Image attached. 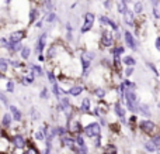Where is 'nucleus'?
I'll return each instance as SVG.
<instances>
[{
  "label": "nucleus",
  "mask_w": 160,
  "mask_h": 154,
  "mask_svg": "<svg viewBox=\"0 0 160 154\" xmlns=\"http://www.w3.org/2000/svg\"><path fill=\"white\" fill-rule=\"evenodd\" d=\"M125 96V102H127V106L131 112H136L138 110V96H136L135 91L133 89H127L124 92Z\"/></svg>",
  "instance_id": "1"
},
{
  "label": "nucleus",
  "mask_w": 160,
  "mask_h": 154,
  "mask_svg": "<svg viewBox=\"0 0 160 154\" xmlns=\"http://www.w3.org/2000/svg\"><path fill=\"white\" fill-rule=\"evenodd\" d=\"M94 58V52H90V51H83L82 57H80V62H82V67H83V76L87 75V69L88 67L91 65V61Z\"/></svg>",
  "instance_id": "2"
},
{
  "label": "nucleus",
  "mask_w": 160,
  "mask_h": 154,
  "mask_svg": "<svg viewBox=\"0 0 160 154\" xmlns=\"http://www.w3.org/2000/svg\"><path fill=\"white\" fill-rule=\"evenodd\" d=\"M139 129L143 133H146V135H155L158 132V126L152 120H142L139 123Z\"/></svg>",
  "instance_id": "3"
},
{
  "label": "nucleus",
  "mask_w": 160,
  "mask_h": 154,
  "mask_svg": "<svg viewBox=\"0 0 160 154\" xmlns=\"http://www.w3.org/2000/svg\"><path fill=\"white\" fill-rule=\"evenodd\" d=\"M83 130H84V135L87 136V137H91V139L101 135V129H100L98 123H90V124H87Z\"/></svg>",
  "instance_id": "4"
},
{
  "label": "nucleus",
  "mask_w": 160,
  "mask_h": 154,
  "mask_svg": "<svg viewBox=\"0 0 160 154\" xmlns=\"http://www.w3.org/2000/svg\"><path fill=\"white\" fill-rule=\"evenodd\" d=\"M80 130H82V123H80L78 119H69L66 132H69L70 135H79Z\"/></svg>",
  "instance_id": "5"
},
{
  "label": "nucleus",
  "mask_w": 160,
  "mask_h": 154,
  "mask_svg": "<svg viewBox=\"0 0 160 154\" xmlns=\"http://www.w3.org/2000/svg\"><path fill=\"white\" fill-rule=\"evenodd\" d=\"M93 24H94V14L87 13L84 16V24H83L80 31H82V33H87V31H90L91 28H93Z\"/></svg>",
  "instance_id": "6"
},
{
  "label": "nucleus",
  "mask_w": 160,
  "mask_h": 154,
  "mask_svg": "<svg viewBox=\"0 0 160 154\" xmlns=\"http://www.w3.org/2000/svg\"><path fill=\"white\" fill-rule=\"evenodd\" d=\"M101 44L104 47H111L114 44V36L110 33V31L104 30V33L101 34Z\"/></svg>",
  "instance_id": "7"
},
{
  "label": "nucleus",
  "mask_w": 160,
  "mask_h": 154,
  "mask_svg": "<svg viewBox=\"0 0 160 154\" xmlns=\"http://www.w3.org/2000/svg\"><path fill=\"white\" fill-rule=\"evenodd\" d=\"M11 141H13V146H14V149H18V150L24 149V147H25V144H27V140H25V139L22 137L21 135H16L13 139H11Z\"/></svg>",
  "instance_id": "8"
},
{
  "label": "nucleus",
  "mask_w": 160,
  "mask_h": 154,
  "mask_svg": "<svg viewBox=\"0 0 160 154\" xmlns=\"http://www.w3.org/2000/svg\"><path fill=\"white\" fill-rule=\"evenodd\" d=\"M24 38H25V31H24V30L14 31V33H11V34H10V42H13V44L21 42Z\"/></svg>",
  "instance_id": "9"
},
{
  "label": "nucleus",
  "mask_w": 160,
  "mask_h": 154,
  "mask_svg": "<svg viewBox=\"0 0 160 154\" xmlns=\"http://www.w3.org/2000/svg\"><path fill=\"white\" fill-rule=\"evenodd\" d=\"M124 37H125V42H127V45L131 48V50H133V51H136V42H135V38H133V36L129 33V31H125V34H124Z\"/></svg>",
  "instance_id": "10"
},
{
  "label": "nucleus",
  "mask_w": 160,
  "mask_h": 154,
  "mask_svg": "<svg viewBox=\"0 0 160 154\" xmlns=\"http://www.w3.org/2000/svg\"><path fill=\"white\" fill-rule=\"evenodd\" d=\"M47 37H48V34L44 33V34H42V36L38 38V44H37V51H38V54H41L42 51H44L45 45H47Z\"/></svg>",
  "instance_id": "11"
},
{
  "label": "nucleus",
  "mask_w": 160,
  "mask_h": 154,
  "mask_svg": "<svg viewBox=\"0 0 160 154\" xmlns=\"http://www.w3.org/2000/svg\"><path fill=\"white\" fill-rule=\"evenodd\" d=\"M100 21H101V24H104V25H110L114 31H118V25H117L111 19H108L107 16H101L100 17Z\"/></svg>",
  "instance_id": "12"
},
{
  "label": "nucleus",
  "mask_w": 160,
  "mask_h": 154,
  "mask_svg": "<svg viewBox=\"0 0 160 154\" xmlns=\"http://www.w3.org/2000/svg\"><path fill=\"white\" fill-rule=\"evenodd\" d=\"M114 112L117 113V116L118 118H121V120H122V123H125V110H124V107L121 106L119 103H114Z\"/></svg>",
  "instance_id": "13"
},
{
  "label": "nucleus",
  "mask_w": 160,
  "mask_h": 154,
  "mask_svg": "<svg viewBox=\"0 0 160 154\" xmlns=\"http://www.w3.org/2000/svg\"><path fill=\"white\" fill-rule=\"evenodd\" d=\"M61 143H62V146L68 147V149H72V147L75 146V139L69 137V136H62Z\"/></svg>",
  "instance_id": "14"
},
{
  "label": "nucleus",
  "mask_w": 160,
  "mask_h": 154,
  "mask_svg": "<svg viewBox=\"0 0 160 154\" xmlns=\"http://www.w3.org/2000/svg\"><path fill=\"white\" fill-rule=\"evenodd\" d=\"M10 110H11V116H13V118L11 119H14V120L16 122H20L22 119V116H21V112H20L18 109H17V106H10Z\"/></svg>",
  "instance_id": "15"
},
{
  "label": "nucleus",
  "mask_w": 160,
  "mask_h": 154,
  "mask_svg": "<svg viewBox=\"0 0 160 154\" xmlns=\"http://www.w3.org/2000/svg\"><path fill=\"white\" fill-rule=\"evenodd\" d=\"M80 112L82 113H88L90 112V99L84 98L82 101V105H80Z\"/></svg>",
  "instance_id": "16"
},
{
  "label": "nucleus",
  "mask_w": 160,
  "mask_h": 154,
  "mask_svg": "<svg viewBox=\"0 0 160 154\" xmlns=\"http://www.w3.org/2000/svg\"><path fill=\"white\" fill-rule=\"evenodd\" d=\"M58 54V44H53V45H51L49 47V50H48V52H47V58L48 59H52L53 57Z\"/></svg>",
  "instance_id": "17"
},
{
  "label": "nucleus",
  "mask_w": 160,
  "mask_h": 154,
  "mask_svg": "<svg viewBox=\"0 0 160 154\" xmlns=\"http://www.w3.org/2000/svg\"><path fill=\"white\" fill-rule=\"evenodd\" d=\"M82 92H83V86H72L68 91V93H69L70 96H79Z\"/></svg>",
  "instance_id": "18"
},
{
  "label": "nucleus",
  "mask_w": 160,
  "mask_h": 154,
  "mask_svg": "<svg viewBox=\"0 0 160 154\" xmlns=\"http://www.w3.org/2000/svg\"><path fill=\"white\" fill-rule=\"evenodd\" d=\"M124 16H125V23H127L128 25H133V16L128 8L124 11Z\"/></svg>",
  "instance_id": "19"
},
{
  "label": "nucleus",
  "mask_w": 160,
  "mask_h": 154,
  "mask_svg": "<svg viewBox=\"0 0 160 154\" xmlns=\"http://www.w3.org/2000/svg\"><path fill=\"white\" fill-rule=\"evenodd\" d=\"M0 124H3V127L8 129V127H10V124H11V116L8 115V113L3 115V120H2V123H0Z\"/></svg>",
  "instance_id": "20"
},
{
  "label": "nucleus",
  "mask_w": 160,
  "mask_h": 154,
  "mask_svg": "<svg viewBox=\"0 0 160 154\" xmlns=\"http://www.w3.org/2000/svg\"><path fill=\"white\" fill-rule=\"evenodd\" d=\"M122 62H124L127 67H132V65H135V58L133 57H129V55H127V57H124V59H122Z\"/></svg>",
  "instance_id": "21"
},
{
  "label": "nucleus",
  "mask_w": 160,
  "mask_h": 154,
  "mask_svg": "<svg viewBox=\"0 0 160 154\" xmlns=\"http://www.w3.org/2000/svg\"><path fill=\"white\" fill-rule=\"evenodd\" d=\"M94 95H96L98 99H104L105 98V89L104 88H96V89H94Z\"/></svg>",
  "instance_id": "22"
},
{
  "label": "nucleus",
  "mask_w": 160,
  "mask_h": 154,
  "mask_svg": "<svg viewBox=\"0 0 160 154\" xmlns=\"http://www.w3.org/2000/svg\"><path fill=\"white\" fill-rule=\"evenodd\" d=\"M53 132H55V136H59V137H62V136L66 135V127L63 126H58L53 129Z\"/></svg>",
  "instance_id": "23"
},
{
  "label": "nucleus",
  "mask_w": 160,
  "mask_h": 154,
  "mask_svg": "<svg viewBox=\"0 0 160 154\" xmlns=\"http://www.w3.org/2000/svg\"><path fill=\"white\" fill-rule=\"evenodd\" d=\"M72 150H75L76 154H87V147L84 146H73Z\"/></svg>",
  "instance_id": "24"
},
{
  "label": "nucleus",
  "mask_w": 160,
  "mask_h": 154,
  "mask_svg": "<svg viewBox=\"0 0 160 154\" xmlns=\"http://www.w3.org/2000/svg\"><path fill=\"white\" fill-rule=\"evenodd\" d=\"M104 153L105 154H117V147L112 146V144H108V146L104 147Z\"/></svg>",
  "instance_id": "25"
},
{
  "label": "nucleus",
  "mask_w": 160,
  "mask_h": 154,
  "mask_svg": "<svg viewBox=\"0 0 160 154\" xmlns=\"http://www.w3.org/2000/svg\"><path fill=\"white\" fill-rule=\"evenodd\" d=\"M7 68H8L7 61H6V59H3V58H0V74L7 72Z\"/></svg>",
  "instance_id": "26"
},
{
  "label": "nucleus",
  "mask_w": 160,
  "mask_h": 154,
  "mask_svg": "<svg viewBox=\"0 0 160 154\" xmlns=\"http://www.w3.org/2000/svg\"><path fill=\"white\" fill-rule=\"evenodd\" d=\"M145 150H146V151H149V153H155V151H158V149H156V147L153 146L152 141H146V143H145Z\"/></svg>",
  "instance_id": "27"
},
{
  "label": "nucleus",
  "mask_w": 160,
  "mask_h": 154,
  "mask_svg": "<svg viewBox=\"0 0 160 154\" xmlns=\"http://www.w3.org/2000/svg\"><path fill=\"white\" fill-rule=\"evenodd\" d=\"M38 16H39V13H38V10L37 8H32V10L30 11V23H34L37 19H38Z\"/></svg>",
  "instance_id": "28"
},
{
  "label": "nucleus",
  "mask_w": 160,
  "mask_h": 154,
  "mask_svg": "<svg viewBox=\"0 0 160 154\" xmlns=\"http://www.w3.org/2000/svg\"><path fill=\"white\" fill-rule=\"evenodd\" d=\"M32 81H34V74L32 72H27L25 74V78H24V85H27V84H32Z\"/></svg>",
  "instance_id": "29"
},
{
  "label": "nucleus",
  "mask_w": 160,
  "mask_h": 154,
  "mask_svg": "<svg viewBox=\"0 0 160 154\" xmlns=\"http://www.w3.org/2000/svg\"><path fill=\"white\" fill-rule=\"evenodd\" d=\"M30 54H31V51H30V48H28V47L21 48V58L22 59H27L28 57H30Z\"/></svg>",
  "instance_id": "30"
},
{
  "label": "nucleus",
  "mask_w": 160,
  "mask_h": 154,
  "mask_svg": "<svg viewBox=\"0 0 160 154\" xmlns=\"http://www.w3.org/2000/svg\"><path fill=\"white\" fill-rule=\"evenodd\" d=\"M34 139H35L37 141H44L45 140V136L42 132H35L34 133Z\"/></svg>",
  "instance_id": "31"
},
{
  "label": "nucleus",
  "mask_w": 160,
  "mask_h": 154,
  "mask_svg": "<svg viewBox=\"0 0 160 154\" xmlns=\"http://www.w3.org/2000/svg\"><path fill=\"white\" fill-rule=\"evenodd\" d=\"M112 65L115 67V69H117V71L121 69V59H119L117 55H114V62H112Z\"/></svg>",
  "instance_id": "32"
},
{
  "label": "nucleus",
  "mask_w": 160,
  "mask_h": 154,
  "mask_svg": "<svg viewBox=\"0 0 160 154\" xmlns=\"http://www.w3.org/2000/svg\"><path fill=\"white\" fill-rule=\"evenodd\" d=\"M139 110H141L145 116H149L150 115V110H149V107H148V105H141V106H139Z\"/></svg>",
  "instance_id": "33"
},
{
  "label": "nucleus",
  "mask_w": 160,
  "mask_h": 154,
  "mask_svg": "<svg viewBox=\"0 0 160 154\" xmlns=\"http://www.w3.org/2000/svg\"><path fill=\"white\" fill-rule=\"evenodd\" d=\"M31 69H32V74H37V75H42V68L38 67V65H31Z\"/></svg>",
  "instance_id": "34"
},
{
  "label": "nucleus",
  "mask_w": 160,
  "mask_h": 154,
  "mask_svg": "<svg viewBox=\"0 0 160 154\" xmlns=\"http://www.w3.org/2000/svg\"><path fill=\"white\" fill-rule=\"evenodd\" d=\"M52 91H53V95H55L56 98L59 99V96H61V91H59V86H58V84L52 85Z\"/></svg>",
  "instance_id": "35"
},
{
  "label": "nucleus",
  "mask_w": 160,
  "mask_h": 154,
  "mask_svg": "<svg viewBox=\"0 0 160 154\" xmlns=\"http://www.w3.org/2000/svg\"><path fill=\"white\" fill-rule=\"evenodd\" d=\"M152 143H153V146L156 147V149L159 150V147H160V136L158 135V136H155V139L152 140Z\"/></svg>",
  "instance_id": "36"
},
{
  "label": "nucleus",
  "mask_w": 160,
  "mask_h": 154,
  "mask_svg": "<svg viewBox=\"0 0 160 154\" xmlns=\"http://www.w3.org/2000/svg\"><path fill=\"white\" fill-rule=\"evenodd\" d=\"M111 52H112L114 55H117V57H118L119 54H122V52H124V48H122V47H117V48H114V50H111Z\"/></svg>",
  "instance_id": "37"
},
{
  "label": "nucleus",
  "mask_w": 160,
  "mask_h": 154,
  "mask_svg": "<svg viewBox=\"0 0 160 154\" xmlns=\"http://www.w3.org/2000/svg\"><path fill=\"white\" fill-rule=\"evenodd\" d=\"M48 79H49V82H51L52 85H55V84H56L55 76H53V72H52V71H48Z\"/></svg>",
  "instance_id": "38"
},
{
  "label": "nucleus",
  "mask_w": 160,
  "mask_h": 154,
  "mask_svg": "<svg viewBox=\"0 0 160 154\" xmlns=\"http://www.w3.org/2000/svg\"><path fill=\"white\" fill-rule=\"evenodd\" d=\"M25 154H39V151L35 149V147L30 146V147H28V150H27V151H25Z\"/></svg>",
  "instance_id": "39"
},
{
  "label": "nucleus",
  "mask_w": 160,
  "mask_h": 154,
  "mask_svg": "<svg viewBox=\"0 0 160 154\" xmlns=\"http://www.w3.org/2000/svg\"><path fill=\"white\" fill-rule=\"evenodd\" d=\"M118 10L121 11V13H124V11L127 10V4H125L124 2H119V3H118Z\"/></svg>",
  "instance_id": "40"
},
{
  "label": "nucleus",
  "mask_w": 160,
  "mask_h": 154,
  "mask_svg": "<svg viewBox=\"0 0 160 154\" xmlns=\"http://www.w3.org/2000/svg\"><path fill=\"white\" fill-rule=\"evenodd\" d=\"M8 62H10V65H11L13 68H18V67H21V64H20V62L17 61V59H11V61H8Z\"/></svg>",
  "instance_id": "41"
},
{
  "label": "nucleus",
  "mask_w": 160,
  "mask_h": 154,
  "mask_svg": "<svg viewBox=\"0 0 160 154\" xmlns=\"http://www.w3.org/2000/svg\"><path fill=\"white\" fill-rule=\"evenodd\" d=\"M7 91H8V92H14V82L13 81H8L7 82Z\"/></svg>",
  "instance_id": "42"
},
{
  "label": "nucleus",
  "mask_w": 160,
  "mask_h": 154,
  "mask_svg": "<svg viewBox=\"0 0 160 154\" xmlns=\"http://www.w3.org/2000/svg\"><path fill=\"white\" fill-rule=\"evenodd\" d=\"M133 10H135V13H141V11H142V3H135Z\"/></svg>",
  "instance_id": "43"
},
{
  "label": "nucleus",
  "mask_w": 160,
  "mask_h": 154,
  "mask_svg": "<svg viewBox=\"0 0 160 154\" xmlns=\"http://www.w3.org/2000/svg\"><path fill=\"white\" fill-rule=\"evenodd\" d=\"M55 19H56V16H55L53 13H49V14L47 16V21H48V23H52Z\"/></svg>",
  "instance_id": "44"
},
{
  "label": "nucleus",
  "mask_w": 160,
  "mask_h": 154,
  "mask_svg": "<svg viewBox=\"0 0 160 154\" xmlns=\"http://www.w3.org/2000/svg\"><path fill=\"white\" fill-rule=\"evenodd\" d=\"M41 98H42V99H47V98H48V89H47V88H44V89H42Z\"/></svg>",
  "instance_id": "45"
},
{
  "label": "nucleus",
  "mask_w": 160,
  "mask_h": 154,
  "mask_svg": "<svg viewBox=\"0 0 160 154\" xmlns=\"http://www.w3.org/2000/svg\"><path fill=\"white\" fill-rule=\"evenodd\" d=\"M132 74H133V69H132V68H127V69H125V75H127V76H131V75H132Z\"/></svg>",
  "instance_id": "46"
},
{
  "label": "nucleus",
  "mask_w": 160,
  "mask_h": 154,
  "mask_svg": "<svg viewBox=\"0 0 160 154\" xmlns=\"http://www.w3.org/2000/svg\"><path fill=\"white\" fill-rule=\"evenodd\" d=\"M146 65H148V67L150 68V69L153 71V72L156 74V75H158V74H159V72H158V69H156V67H155V65H153V64H146Z\"/></svg>",
  "instance_id": "47"
},
{
  "label": "nucleus",
  "mask_w": 160,
  "mask_h": 154,
  "mask_svg": "<svg viewBox=\"0 0 160 154\" xmlns=\"http://www.w3.org/2000/svg\"><path fill=\"white\" fill-rule=\"evenodd\" d=\"M0 101H3V103H4V105H7V98H6L2 92H0Z\"/></svg>",
  "instance_id": "48"
},
{
  "label": "nucleus",
  "mask_w": 160,
  "mask_h": 154,
  "mask_svg": "<svg viewBox=\"0 0 160 154\" xmlns=\"http://www.w3.org/2000/svg\"><path fill=\"white\" fill-rule=\"evenodd\" d=\"M32 119L35 120V119H39V113L35 112V110H32Z\"/></svg>",
  "instance_id": "49"
},
{
  "label": "nucleus",
  "mask_w": 160,
  "mask_h": 154,
  "mask_svg": "<svg viewBox=\"0 0 160 154\" xmlns=\"http://www.w3.org/2000/svg\"><path fill=\"white\" fill-rule=\"evenodd\" d=\"M0 42H2V45H4V47H7V45H8V41L6 38H2V40H0Z\"/></svg>",
  "instance_id": "50"
},
{
  "label": "nucleus",
  "mask_w": 160,
  "mask_h": 154,
  "mask_svg": "<svg viewBox=\"0 0 160 154\" xmlns=\"http://www.w3.org/2000/svg\"><path fill=\"white\" fill-rule=\"evenodd\" d=\"M156 50H160V38H156Z\"/></svg>",
  "instance_id": "51"
},
{
  "label": "nucleus",
  "mask_w": 160,
  "mask_h": 154,
  "mask_svg": "<svg viewBox=\"0 0 160 154\" xmlns=\"http://www.w3.org/2000/svg\"><path fill=\"white\" fill-rule=\"evenodd\" d=\"M104 4H105V7H107V8H111V3H110V0L104 2Z\"/></svg>",
  "instance_id": "52"
},
{
  "label": "nucleus",
  "mask_w": 160,
  "mask_h": 154,
  "mask_svg": "<svg viewBox=\"0 0 160 154\" xmlns=\"http://www.w3.org/2000/svg\"><path fill=\"white\" fill-rule=\"evenodd\" d=\"M38 59H39V61H44V55H41V54H39V57H38Z\"/></svg>",
  "instance_id": "53"
},
{
  "label": "nucleus",
  "mask_w": 160,
  "mask_h": 154,
  "mask_svg": "<svg viewBox=\"0 0 160 154\" xmlns=\"http://www.w3.org/2000/svg\"><path fill=\"white\" fill-rule=\"evenodd\" d=\"M0 129H2V124H0Z\"/></svg>",
  "instance_id": "54"
},
{
  "label": "nucleus",
  "mask_w": 160,
  "mask_h": 154,
  "mask_svg": "<svg viewBox=\"0 0 160 154\" xmlns=\"http://www.w3.org/2000/svg\"><path fill=\"white\" fill-rule=\"evenodd\" d=\"M2 154H3V153H2Z\"/></svg>",
  "instance_id": "55"
}]
</instances>
